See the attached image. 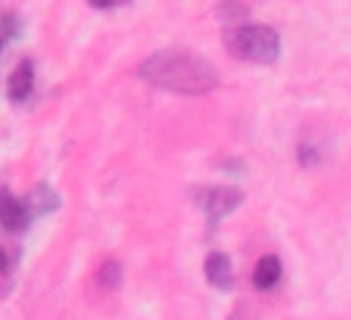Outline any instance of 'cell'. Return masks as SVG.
<instances>
[{
  "label": "cell",
  "instance_id": "cell-1",
  "mask_svg": "<svg viewBox=\"0 0 351 320\" xmlns=\"http://www.w3.org/2000/svg\"><path fill=\"white\" fill-rule=\"evenodd\" d=\"M140 77L154 88L181 93V96H200L217 88L219 74L214 63L192 49H159L140 63Z\"/></svg>",
  "mask_w": 351,
  "mask_h": 320
},
{
  "label": "cell",
  "instance_id": "cell-2",
  "mask_svg": "<svg viewBox=\"0 0 351 320\" xmlns=\"http://www.w3.org/2000/svg\"><path fill=\"white\" fill-rule=\"evenodd\" d=\"M225 46L233 57L250 63H274L280 57V33L261 22H247L225 30Z\"/></svg>",
  "mask_w": 351,
  "mask_h": 320
},
{
  "label": "cell",
  "instance_id": "cell-3",
  "mask_svg": "<svg viewBox=\"0 0 351 320\" xmlns=\"http://www.w3.org/2000/svg\"><path fill=\"white\" fill-rule=\"evenodd\" d=\"M192 200L206 213L208 227H214L222 216H228L230 211L239 208L244 194L236 186H200V189H192Z\"/></svg>",
  "mask_w": 351,
  "mask_h": 320
},
{
  "label": "cell",
  "instance_id": "cell-4",
  "mask_svg": "<svg viewBox=\"0 0 351 320\" xmlns=\"http://www.w3.org/2000/svg\"><path fill=\"white\" fill-rule=\"evenodd\" d=\"M27 222H30V216H27L25 202H22L19 197H14L11 189L3 186V189H0V224H3L8 232H19V230L27 227Z\"/></svg>",
  "mask_w": 351,
  "mask_h": 320
},
{
  "label": "cell",
  "instance_id": "cell-5",
  "mask_svg": "<svg viewBox=\"0 0 351 320\" xmlns=\"http://www.w3.org/2000/svg\"><path fill=\"white\" fill-rule=\"evenodd\" d=\"M203 274L219 290H230L233 287V265H230V257L222 254V252H211L203 260Z\"/></svg>",
  "mask_w": 351,
  "mask_h": 320
},
{
  "label": "cell",
  "instance_id": "cell-6",
  "mask_svg": "<svg viewBox=\"0 0 351 320\" xmlns=\"http://www.w3.org/2000/svg\"><path fill=\"white\" fill-rule=\"evenodd\" d=\"M5 90H8V98L16 101V104L30 96V90H33V60H30V57H22V60L16 63V68H14L11 77H8Z\"/></svg>",
  "mask_w": 351,
  "mask_h": 320
},
{
  "label": "cell",
  "instance_id": "cell-7",
  "mask_svg": "<svg viewBox=\"0 0 351 320\" xmlns=\"http://www.w3.org/2000/svg\"><path fill=\"white\" fill-rule=\"evenodd\" d=\"M282 276V263L277 254H263L258 263H255V271H252V282L258 290H269L280 282Z\"/></svg>",
  "mask_w": 351,
  "mask_h": 320
},
{
  "label": "cell",
  "instance_id": "cell-8",
  "mask_svg": "<svg viewBox=\"0 0 351 320\" xmlns=\"http://www.w3.org/2000/svg\"><path fill=\"white\" fill-rule=\"evenodd\" d=\"M25 208H27V216L30 219H36V216H41V213H47V211H55L58 208V194L47 186V183H38L25 200Z\"/></svg>",
  "mask_w": 351,
  "mask_h": 320
},
{
  "label": "cell",
  "instance_id": "cell-9",
  "mask_svg": "<svg viewBox=\"0 0 351 320\" xmlns=\"http://www.w3.org/2000/svg\"><path fill=\"white\" fill-rule=\"evenodd\" d=\"M121 279H123V274H121V265H118L115 260H107V263L99 268V284H101V287L115 290V287L121 284Z\"/></svg>",
  "mask_w": 351,
  "mask_h": 320
},
{
  "label": "cell",
  "instance_id": "cell-10",
  "mask_svg": "<svg viewBox=\"0 0 351 320\" xmlns=\"http://www.w3.org/2000/svg\"><path fill=\"white\" fill-rule=\"evenodd\" d=\"M0 27H3V36H8V38H16L19 36V19L14 14H5L3 22H0Z\"/></svg>",
  "mask_w": 351,
  "mask_h": 320
},
{
  "label": "cell",
  "instance_id": "cell-11",
  "mask_svg": "<svg viewBox=\"0 0 351 320\" xmlns=\"http://www.w3.org/2000/svg\"><path fill=\"white\" fill-rule=\"evenodd\" d=\"M93 8H107V5H112V0H88Z\"/></svg>",
  "mask_w": 351,
  "mask_h": 320
},
{
  "label": "cell",
  "instance_id": "cell-12",
  "mask_svg": "<svg viewBox=\"0 0 351 320\" xmlns=\"http://www.w3.org/2000/svg\"><path fill=\"white\" fill-rule=\"evenodd\" d=\"M5 265H8V257H5V252H3V249H0V274H3V271H5Z\"/></svg>",
  "mask_w": 351,
  "mask_h": 320
},
{
  "label": "cell",
  "instance_id": "cell-13",
  "mask_svg": "<svg viewBox=\"0 0 351 320\" xmlns=\"http://www.w3.org/2000/svg\"><path fill=\"white\" fill-rule=\"evenodd\" d=\"M0 49H3V41H0Z\"/></svg>",
  "mask_w": 351,
  "mask_h": 320
}]
</instances>
